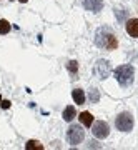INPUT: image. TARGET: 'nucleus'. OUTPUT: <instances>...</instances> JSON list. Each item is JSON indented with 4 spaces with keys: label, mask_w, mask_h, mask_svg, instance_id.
<instances>
[{
    "label": "nucleus",
    "mask_w": 138,
    "mask_h": 150,
    "mask_svg": "<svg viewBox=\"0 0 138 150\" xmlns=\"http://www.w3.org/2000/svg\"><path fill=\"white\" fill-rule=\"evenodd\" d=\"M8 32H10V23H8L5 18H2V20H0V33L5 35V33H8Z\"/></svg>",
    "instance_id": "13"
},
{
    "label": "nucleus",
    "mask_w": 138,
    "mask_h": 150,
    "mask_svg": "<svg viewBox=\"0 0 138 150\" xmlns=\"http://www.w3.org/2000/svg\"><path fill=\"white\" fill-rule=\"evenodd\" d=\"M68 70L72 72V74H75V72L78 70V64H77L75 60H72V62H68Z\"/></svg>",
    "instance_id": "14"
},
{
    "label": "nucleus",
    "mask_w": 138,
    "mask_h": 150,
    "mask_svg": "<svg viewBox=\"0 0 138 150\" xmlns=\"http://www.w3.org/2000/svg\"><path fill=\"white\" fill-rule=\"evenodd\" d=\"M127 32L128 35H132L135 38L138 37V18H132L127 22Z\"/></svg>",
    "instance_id": "8"
},
{
    "label": "nucleus",
    "mask_w": 138,
    "mask_h": 150,
    "mask_svg": "<svg viewBox=\"0 0 138 150\" xmlns=\"http://www.w3.org/2000/svg\"><path fill=\"white\" fill-rule=\"evenodd\" d=\"M92 134L95 135L96 139H106L108 134H110V127H108V123H105L103 120L93 122L92 123Z\"/></svg>",
    "instance_id": "5"
},
{
    "label": "nucleus",
    "mask_w": 138,
    "mask_h": 150,
    "mask_svg": "<svg viewBox=\"0 0 138 150\" xmlns=\"http://www.w3.org/2000/svg\"><path fill=\"white\" fill-rule=\"evenodd\" d=\"M133 77H135V69L132 65H120L115 69V79L122 87H128L133 83Z\"/></svg>",
    "instance_id": "2"
},
{
    "label": "nucleus",
    "mask_w": 138,
    "mask_h": 150,
    "mask_svg": "<svg viewBox=\"0 0 138 150\" xmlns=\"http://www.w3.org/2000/svg\"><path fill=\"white\" fill-rule=\"evenodd\" d=\"M67 139H68V142L72 145H78L82 144V140L85 139V132L78 125H72L68 129V132H67Z\"/></svg>",
    "instance_id": "4"
},
{
    "label": "nucleus",
    "mask_w": 138,
    "mask_h": 150,
    "mask_svg": "<svg viewBox=\"0 0 138 150\" xmlns=\"http://www.w3.org/2000/svg\"><path fill=\"white\" fill-rule=\"evenodd\" d=\"M90 100H92V102H96V100H98V92H96V90H93L90 93Z\"/></svg>",
    "instance_id": "15"
},
{
    "label": "nucleus",
    "mask_w": 138,
    "mask_h": 150,
    "mask_svg": "<svg viewBox=\"0 0 138 150\" xmlns=\"http://www.w3.org/2000/svg\"><path fill=\"white\" fill-rule=\"evenodd\" d=\"M110 72H112V67H110V62L108 60H98L95 64V69H93V74L98 77V79H106L108 75H110Z\"/></svg>",
    "instance_id": "6"
},
{
    "label": "nucleus",
    "mask_w": 138,
    "mask_h": 150,
    "mask_svg": "<svg viewBox=\"0 0 138 150\" xmlns=\"http://www.w3.org/2000/svg\"><path fill=\"white\" fill-rule=\"evenodd\" d=\"M20 2H22V4H25V2H27V0H20Z\"/></svg>",
    "instance_id": "17"
},
{
    "label": "nucleus",
    "mask_w": 138,
    "mask_h": 150,
    "mask_svg": "<svg viewBox=\"0 0 138 150\" xmlns=\"http://www.w3.org/2000/svg\"><path fill=\"white\" fill-rule=\"evenodd\" d=\"M10 100H2L0 102V105H2V108H10Z\"/></svg>",
    "instance_id": "16"
},
{
    "label": "nucleus",
    "mask_w": 138,
    "mask_h": 150,
    "mask_svg": "<svg viewBox=\"0 0 138 150\" xmlns=\"http://www.w3.org/2000/svg\"><path fill=\"white\" fill-rule=\"evenodd\" d=\"M72 97H73V102H75V103H78V105L85 103V93H83V90L75 88V90L72 92Z\"/></svg>",
    "instance_id": "9"
},
{
    "label": "nucleus",
    "mask_w": 138,
    "mask_h": 150,
    "mask_svg": "<svg viewBox=\"0 0 138 150\" xmlns=\"http://www.w3.org/2000/svg\"><path fill=\"white\" fill-rule=\"evenodd\" d=\"M78 118L85 127H92V123H93V115H92L90 112H82Z\"/></svg>",
    "instance_id": "10"
},
{
    "label": "nucleus",
    "mask_w": 138,
    "mask_h": 150,
    "mask_svg": "<svg viewBox=\"0 0 138 150\" xmlns=\"http://www.w3.org/2000/svg\"><path fill=\"white\" fill-rule=\"evenodd\" d=\"M115 125H117L118 130H122V132H130V130L133 129V118L130 113L123 112L120 113L117 117V120H115Z\"/></svg>",
    "instance_id": "3"
},
{
    "label": "nucleus",
    "mask_w": 138,
    "mask_h": 150,
    "mask_svg": "<svg viewBox=\"0 0 138 150\" xmlns=\"http://www.w3.org/2000/svg\"><path fill=\"white\" fill-rule=\"evenodd\" d=\"M95 43L98 47L105 48V50H115L118 47V42L115 35L112 32H108L105 28H100L98 32H96V37H95Z\"/></svg>",
    "instance_id": "1"
},
{
    "label": "nucleus",
    "mask_w": 138,
    "mask_h": 150,
    "mask_svg": "<svg viewBox=\"0 0 138 150\" xmlns=\"http://www.w3.org/2000/svg\"><path fill=\"white\" fill-rule=\"evenodd\" d=\"M25 149L27 150H42L43 149V145L38 142V140H28L25 145Z\"/></svg>",
    "instance_id": "12"
},
{
    "label": "nucleus",
    "mask_w": 138,
    "mask_h": 150,
    "mask_svg": "<svg viewBox=\"0 0 138 150\" xmlns=\"http://www.w3.org/2000/svg\"><path fill=\"white\" fill-rule=\"evenodd\" d=\"M10 2H12V0H10Z\"/></svg>",
    "instance_id": "19"
},
{
    "label": "nucleus",
    "mask_w": 138,
    "mask_h": 150,
    "mask_svg": "<svg viewBox=\"0 0 138 150\" xmlns=\"http://www.w3.org/2000/svg\"><path fill=\"white\" fill-rule=\"evenodd\" d=\"M0 102H2V95H0Z\"/></svg>",
    "instance_id": "18"
},
{
    "label": "nucleus",
    "mask_w": 138,
    "mask_h": 150,
    "mask_svg": "<svg viewBox=\"0 0 138 150\" xmlns=\"http://www.w3.org/2000/svg\"><path fill=\"white\" fill-rule=\"evenodd\" d=\"M75 117H77V110H75V107L68 105V107L63 110V120H67V122H72Z\"/></svg>",
    "instance_id": "11"
},
{
    "label": "nucleus",
    "mask_w": 138,
    "mask_h": 150,
    "mask_svg": "<svg viewBox=\"0 0 138 150\" xmlns=\"http://www.w3.org/2000/svg\"><path fill=\"white\" fill-rule=\"evenodd\" d=\"M83 7L90 12H100L103 7V0H83Z\"/></svg>",
    "instance_id": "7"
}]
</instances>
